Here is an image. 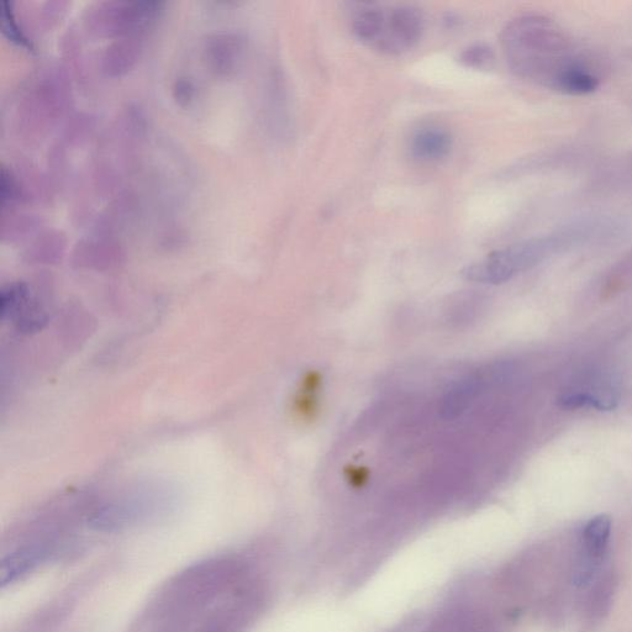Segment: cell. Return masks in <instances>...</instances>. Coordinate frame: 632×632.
I'll return each instance as SVG.
<instances>
[{
    "instance_id": "6da1fadb",
    "label": "cell",
    "mask_w": 632,
    "mask_h": 632,
    "mask_svg": "<svg viewBox=\"0 0 632 632\" xmlns=\"http://www.w3.org/2000/svg\"><path fill=\"white\" fill-rule=\"evenodd\" d=\"M502 46L510 68L524 78L549 83V66L552 54L565 51L557 29L549 21L537 17L515 19L504 29ZM563 75L574 66L553 61Z\"/></svg>"
},
{
    "instance_id": "7a4b0ae2",
    "label": "cell",
    "mask_w": 632,
    "mask_h": 632,
    "mask_svg": "<svg viewBox=\"0 0 632 632\" xmlns=\"http://www.w3.org/2000/svg\"><path fill=\"white\" fill-rule=\"evenodd\" d=\"M552 239H535L520 242L507 249L495 251L484 260L467 266L462 277L466 281L482 284H500L518 273L529 270L555 249Z\"/></svg>"
},
{
    "instance_id": "3957f363",
    "label": "cell",
    "mask_w": 632,
    "mask_h": 632,
    "mask_svg": "<svg viewBox=\"0 0 632 632\" xmlns=\"http://www.w3.org/2000/svg\"><path fill=\"white\" fill-rule=\"evenodd\" d=\"M424 33V17L412 5L384 10L375 49L386 55H402L413 50Z\"/></svg>"
},
{
    "instance_id": "277c9868",
    "label": "cell",
    "mask_w": 632,
    "mask_h": 632,
    "mask_svg": "<svg viewBox=\"0 0 632 632\" xmlns=\"http://www.w3.org/2000/svg\"><path fill=\"white\" fill-rule=\"evenodd\" d=\"M618 394L608 384H595L588 388L566 389L557 399L563 409L594 408L598 410H613L618 404Z\"/></svg>"
},
{
    "instance_id": "5b68a950",
    "label": "cell",
    "mask_w": 632,
    "mask_h": 632,
    "mask_svg": "<svg viewBox=\"0 0 632 632\" xmlns=\"http://www.w3.org/2000/svg\"><path fill=\"white\" fill-rule=\"evenodd\" d=\"M483 379L478 373H472L460 379L445 394L440 405L442 418L454 420L471 407L482 389Z\"/></svg>"
},
{
    "instance_id": "8992f818",
    "label": "cell",
    "mask_w": 632,
    "mask_h": 632,
    "mask_svg": "<svg viewBox=\"0 0 632 632\" xmlns=\"http://www.w3.org/2000/svg\"><path fill=\"white\" fill-rule=\"evenodd\" d=\"M452 146L451 135L440 128H426L413 136L410 150L420 161H439L449 154Z\"/></svg>"
},
{
    "instance_id": "52a82bcc",
    "label": "cell",
    "mask_w": 632,
    "mask_h": 632,
    "mask_svg": "<svg viewBox=\"0 0 632 632\" xmlns=\"http://www.w3.org/2000/svg\"><path fill=\"white\" fill-rule=\"evenodd\" d=\"M610 535H612V519L608 515H598L588 521L583 530L582 544L584 563L595 565L602 560L608 550Z\"/></svg>"
},
{
    "instance_id": "ba28073f",
    "label": "cell",
    "mask_w": 632,
    "mask_h": 632,
    "mask_svg": "<svg viewBox=\"0 0 632 632\" xmlns=\"http://www.w3.org/2000/svg\"><path fill=\"white\" fill-rule=\"evenodd\" d=\"M384 9L377 7H368L358 12L354 23H352V31L358 40L370 46H375L381 31Z\"/></svg>"
},
{
    "instance_id": "9c48e42d",
    "label": "cell",
    "mask_w": 632,
    "mask_h": 632,
    "mask_svg": "<svg viewBox=\"0 0 632 632\" xmlns=\"http://www.w3.org/2000/svg\"><path fill=\"white\" fill-rule=\"evenodd\" d=\"M598 87V79L591 72L576 66L568 70L558 81L557 88L572 94L592 93Z\"/></svg>"
},
{
    "instance_id": "30bf717a",
    "label": "cell",
    "mask_w": 632,
    "mask_h": 632,
    "mask_svg": "<svg viewBox=\"0 0 632 632\" xmlns=\"http://www.w3.org/2000/svg\"><path fill=\"white\" fill-rule=\"evenodd\" d=\"M460 61L466 67L473 68V70H483V68L491 66L493 52L487 46L473 45L462 52Z\"/></svg>"
},
{
    "instance_id": "8fae6325",
    "label": "cell",
    "mask_w": 632,
    "mask_h": 632,
    "mask_svg": "<svg viewBox=\"0 0 632 632\" xmlns=\"http://www.w3.org/2000/svg\"><path fill=\"white\" fill-rule=\"evenodd\" d=\"M10 4L4 2L2 4V19H3V31L7 34L8 38L18 45L23 47H31L29 40L26 39L23 31L19 30L17 23H15L12 9H9Z\"/></svg>"
},
{
    "instance_id": "7c38bea8",
    "label": "cell",
    "mask_w": 632,
    "mask_h": 632,
    "mask_svg": "<svg viewBox=\"0 0 632 632\" xmlns=\"http://www.w3.org/2000/svg\"><path fill=\"white\" fill-rule=\"evenodd\" d=\"M194 94V87L191 81L187 79H178L175 86V97L179 104H188L191 102Z\"/></svg>"
}]
</instances>
